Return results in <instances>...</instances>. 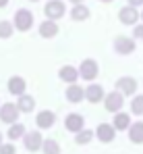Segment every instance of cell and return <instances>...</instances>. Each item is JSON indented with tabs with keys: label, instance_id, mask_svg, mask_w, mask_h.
Instances as JSON below:
<instances>
[{
	"label": "cell",
	"instance_id": "cell-1",
	"mask_svg": "<svg viewBox=\"0 0 143 154\" xmlns=\"http://www.w3.org/2000/svg\"><path fill=\"white\" fill-rule=\"evenodd\" d=\"M33 25V13L27 11V8H19L15 13V29L19 31H29Z\"/></svg>",
	"mask_w": 143,
	"mask_h": 154
},
{
	"label": "cell",
	"instance_id": "cell-2",
	"mask_svg": "<svg viewBox=\"0 0 143 154\" xmlns=\"http://www.w3.org/2000/svg\"><path fill=\"white\" fill-rule=\"evenodd\" d=\"M19 112H21V108H19L17 104H13V102H4L0 106V119H2L4 123H8V125L17 123Z\"/></svg>",
	"mask_w": 143,
	"mask_h": 154
},
{
	"label": "cell",
	"instance_id": "cell-3",
	"mask_svg": "<svg viewBox=\"0 0 143 154\" xmlns=\"http://www.w3.org/2000/svg\"><path fill=\"white\" fill-rule=\"evenodd\" d=\"M64 2H60V0H50L46 2V6H44V15H46L48 19H62L64 17Z\"/></svg>",
	"mask_w": 143,
	"mask_h": 154
},
{
	"label": "cell",
	"instance_id": "cell-4",
	"mask_svg": "<svg viewBox=\"0 0 143 154\" xmlns=\"http://www.w3.org/2000/svg\"><path fill=\"white\" fill-rule=\"evenodd\" d=\"M122 92H110V94H106V98H104V106H106V110L108 112H118L120 108H122V104H124V100H122Z\"/></svg>",
	"mask_w": 143,
	"mask_h": 154
},
{
	"label": "cell",
	"instance_id": "cell-5",
	"mask_svg": "<svg viewBox=\"0 0 143 154\" xmlns=\"http://www.w3.org/2000/svg\"><path fill=\"white\" fill-rule=\"evenodd\" d=\"M97 71H100V67H97V63H95L94 58H85L81 63V67H79L81 79H87V81H94L95 77H97Z\"/></svg>",
	"mask_w": 143,
	"mask_h": 154
},
{
	"label": "cell",
	"instance_id": "cell-6",
	"mask_svg": "<svg viewBox=\"0 0 143 154\" xmlns=\"http://www.w3.org/2000/svg\"><path fill=\"white\" fill-rule=\"evenodd\" d=\"M23 144L29 152H37L44 146V137H42L40 131H31V133H25L23 135Z\"/></svg>",
	"mask_w": 143,
	"mask_h": 154
},
{
	"label": "cell",
	"instance_id": "cell-7",
	"mask_svg": "<svg viewBox=\"0 0 143 154\" xmlns=\"http://www.w3.org/2000/svg\"><path fill=\"white\" fill-rule=\"evenodd\" d=\"M139 17H141V15L137 13V8H135L133 4L122 6V8L118 11V19H120V23H124V25H135Z\"/></svg>",
	"mask_w": 143,
	"mask_h": 154
},
{
	"label": "cell",
	"instance_id": "cell-8",
	"mask_svg": "<svg viewBox=\"0 0 143 154\" xmlns=\"http://www.w3.org/2000/svg\"><path fill=\"white\" fill-rule=\"evenodd\" d=\"M114 133H116V127L110 125V123H100L97 129H95V137H97L100 142H104V144L112 142V140H114Z\"/></svg>",
	"mask_w": 143,
	"mask_h": 154
},
{
	"label": "cell",
	"instance_id": "cell-9",
	"mask_svg": "<svg viewBox=\"0 0 143 154\" xmlns=\"http://www.w3.org/2000/svg\"><path fill=\"white\" fill-rule=\"evenodd\" d=\"M114 50L118 52V54H131V52H135V40L127 38V35H118L114 40Z\"/></svg>",
	"mask_w": 143,
	"mask_h": 154
},
{
	"label": "cell",
	"instance_id": "cell-10",
	"mask_svg": "<svg viewBox=\"0 0 143 154\" xmlns=\"http://www.w3.org/2000/svg\"><path fill=\"white\" fill-rule=\"evenodd\" d=\"M83 125H85V119H83L81 115H77V112H71V115L64 119V127L69 129V131H73V133H79L81 129H85Z\"/></svg>",
	"mask_w": 143,
	"mask_h": 154
},
{
	"label": "cell",
	"instance_id": "cell-11",
	"mask_svg": "<svg viewBox=\"0 0 143 154\" xmlns=\"http://www.w3.org/2000/svg\"><path fill=\"white\" fill-rule=\"evenodd\" d=\"M116 90L122 92L124 96H131V94L137 92V81L133 77H120L118 81H116Z\"/></svg>",
	"mask_w": 143,
	"mask_h": 154
},
{
	"label": "cell",
	"instance_id": "cell-12",
	"mask_svg": "<svg viewBox=\"0 0 143 154\" xmlns=\"http://www.w3.org/2000/svg\"><path fill=\"white\" fill-rule=\"evenodd\" d=\"M85 98H87V100H89L91 104L102 102V100L106 98V94H104V88H102V85H97V83H91V85L85 90Z\"/></svg>",
	"mask_w": 143,
	"mask_h": 154
},
{
	"label": "cell",
	"instance_id": "cell-13",
	"mask_svg": "<svg viewBox=\"0 0 143 154\" xmlns=\"http://www.w3.org/2000/svg\"><path fill=\"white\" fill-rule=\"evenodd\" d=\"M35 123H37L40 129H50L54 123H56V115H54L52 110H42V112H37Z\"/></svg>",
	"mask_w": 143,
	"mask_h": 154
},
{
	"label": "cell",
	"instance_id": "cell-14",
	"mask_svg": "<svg viewBox=\"0 0 143 154\" xmlns=\"http://www.w3.org/2000/svg\"><path fill=\"white\" fill-rule=\"evenodd\" d=\"M25 90H27V83H25L23 77L15 75V77L8 79V92H10V94H15V96H23Z\"/></svg>",
	"mask_w": 143,
	"mask_h": 154
},
{
	"label": "cell",
	"instance_id": "cell-15",
	"mask_svg": "<svg viewBox=\"0 0 143 154\" xmlns=\"http://www.w3.org/2000/svg\"><path fill=\"white\" fill-rule=\"evenodd\" d=\"M83 98H85V90H83L81 85H75V83H71V85L67 88V100H69V102L79 104Z\"/></svg>",
	"mask_w": 143,
	"mask_h": 154
},
{
	"label": "cell",
	"instance_id": "cell-16",
	"mask_svg": "<svg viewBox=\"0 0 143 154\" xmlns=\"http://www.w3.org/2000/svg\"><path fill=\"white\" fill-rule=\"evenodd\" d=\"M127 131H129V140L133 144H143V121L131 123V127L127 129Z\"/></svg>",
	"mask_w": 143,
	"mask_h": 154
},
{
	"label": "cell",
	"instance_id": "cell-17",
	"mask_svg": "<svg viewBox=\"0 0 143 154\" xmlns=\"http://www.w3.org/2000/svg\"><path fill=\"white\" fill-rule=\"evenodd\" d=\"M79 69H75L71 65H67V67H62L60 71H58V77L62 79V81H67V83H75L77 79H79Z\"/></svg>",
	"mask_w": 143,
	"mask_h": 154
},
{
	"label": "cell",
	"instance_id": "cell-18",
	"mask_svg": "<svg viewBox=\"0 0 143 154\" xmlns=\"http://www.w3.org/2000/svg\"><path fill=\"white\" fill-rule=\"evenodd\" d=\"M56 33H58V25H56L54 19H46V21L40 25V35H42V38H54Z\"/></svg>",
	"mask_w": 143,
	"mask_h": 154
},
{
	"label": "cell",
	"instance_id": "cell-19",
	"mask_svg": "<svg viewBox=\"0 0 143 154\" xmlns=\"http://www.w3.org/2000/svg\"><path fill=\"white\" fill-rule=\"evenodd\" d=\"M112 125L116 127V131H127V129L131 127V117H129L127 112H116Z\"/></svg>",
	"mask_w": 143,
	"mask_h": 154
},
{
	"label": "cell",
	"instance_id": "cell-20",
	"mask_svg": "<svg viewBox=\"0 0 143 154\" xmlns=\"http://www.w3.org/2000/svg\"><path fill=\"white\" fill-rule=\"evenodd\" d=\"M25 135V125L23 123H13L10 127H8V133H6V137L10 140V142H15V140H19V137H23Z\"/></svg>",
	"mask_w": 143,
	"mask_h": 154
},
{
	"label": "cell",
	"instance_id": "cell-21",
	"mask_svg": "<svg viewBox=\"0 0 143 154\" xmlns=\"http://www.w3.org/2000/svg\"><path fill=\"white\" fill-rule=\"evenodd\" d=\"M71 17L75 21H85L87 17H89V8L85 6V4H75L71 11Z\"/></svg>",
	"mask_w": 143,
	"mask_h": 154
},
{
	"label": "cell",
	"instance_id": "cell-22",
	"mask_svg": "<svg viewBox=\"0 0 143 154\" xmlns=\"http://www.w3.org/2000/svg\"><path fill=\"white\" fill-rule=\"evenodd\" d=\"M17 106L21 108V112H31V110L35 108V100H33V96H27V94H23V96H19V102H17Z\"/></svg>",
	"mask_w": 143,
	"mask_h": 154
},
{
	"label": "cell",
	"instance_id": "cell-23",
	"mask_svg": "<svg viewBox=\"0 0 143 154\" xmlns=\"http://www.w3.org/2000/svg\"><path fill=\"white\" fill-rule=\"evenodd\" d=\"M94 137H95V131H91V129H81V131L75 135V142H77L79 146H85V144H89Z\"/></svg>",
	"mask_w": 143,
	"mask_h": 154
},
{
	"label": "cell",
	"instance_id": "cell-24",
	"mask_svg": "<svg viewBox=\"0 0 143 154\" xmlns=\"http://www.w3.org/2000/svg\"><path fill=\"white\" fill-rule=\"evenodd\" d=\"M42 152L44 154H60V144L56 140H44Z\"/></svg>",
	"mask_w": 143,
	"mask_h": 154
},
{
	"label": "cell",
	"instance_id": "cell-25",
	"mask_svg": "<svg viewBox=\"0 0 143 154\" xmlns=\"http://www.w3.org/2000/svg\"><path fill=\"white\" fill-rule=\"evenodd\" d=\"M13 31H15V23H10V21H0V38H10L13 35Z\"/></svg>",
	"mask_w": 143,
	"mask_h": 154
},
{
	"label": "cell",
	"instance_id": "cell-26",
	"mask_svg": "<svg viewBox=\"0 0 143 154\" xmlns=\"http://www.w3.org/2000/svg\"><path fill=\"white\" fill-rule=\"evenodd\" d=\"M131 112L133 115H143V96H135L131 100Z\"/></svg>",
	"mask_w": 143,
	"mask_h": 154
},
{
	"label": "cell",
	"instance_id": "cell-27",
	"mask_svg": "<svg viewBox=\"0 0 143 154\" xmlns=\"http://www.w3.org/2000/svg\"><path fill=\"white\" fill-rule=\"evenodd\" d=\"M15 144H2L0 146V154H15Z\"/></svg>",
	"mask_w": 143,
	"mask_h": 154
},
{
	"label": "cell",
	"instance_id": "cell-28",
	"mask_svg": "<svg viewBox=\"0 0 143 154\" xmlns=\"http://www.w3.org/2000/svg\"><path fill=\"white\" fill-rule=\"evenodd\" d=\"M133 35H135V38H139V40H143V25H135Z\"/></svg>",
	"mask_w": 143,
	"mask_h": 154
},
{
	"label": "cell",
	"instance_id": "cell-29",
	"mask_svg": "<svg viewBox=\"0 0 143 154\" xmlns=\"http://www.w3.org/2000/svg\"><path fill=\"white\" fill-rule=\"evenodd\" d=\"M129 4H133V6H141L143 0H129Z\"/></svg>",
	"mask_w": 143,
	"mask_h": 154
},
{
	"label": "cell",
	"instance_id": "cell-30",
	"mask_svg": "<svg viewBox=\"0 0 143 154\" xmlns=\"http://www.w3.org/2000/svg\"><path fill=\"white\" fill-rule=\"evenodd\" d=\"M6 4H8V0H0V8H2V6H6Z\"/></svg>",
	"mask_w": 143,
	"mask_h": 154
},
{
	"label": "cell",
	"instance_id": "cell-31",
	"mask_svg": "<svg viewBox=\"0 0 143 154\" xmlns=\"http://www.w3.org/2000/svg\"><path fill=\"white\" fill-rule=\"evenodd\" d=\"M71 2H75V4H81V2H83V0H71Z\"/></svg>",
	"mask_w": 143,
	"mask_h": 154
},
{
	"label": "cell",
	"instance_id": "cell-32",
	"mask_svg": "<svg viewBox=\"0 0 143 154\" xmlns=\"http://www.w3.org/2000/svg\"><path fill=\"white\" fill-rule=\"evenodd\" d=\"M100 2H112V0H100Z\"/></svg>",
	"mask_w": 143,
	"mask_h": 154
},
{
	"label": "cell",
	"instance_id": "cell-33",
	"mask_svg": "<svg viewBox=\"0 0 143 154\" xmlns=\"http://www.w3.org/2000/svg\"><path fill=\"white\" fill-rule=\"evenodd\" d=\"M0 146H2V133H0Z\"/></svg>",
	"mask_w": 143,
	"mask_h": 154
},
{
	"label": "cell",
	"instance_id": "cell-34",
	"mask_svg": "<svg viewBox=\"0 0 143 154\" xmlns=\"http://www.w3.org/2000/svg\"><path fill=\"white\" fill-rule=\"evenodd\" d=\"M31 2H37V0H31Z\"/></svg>",
	"mask_w": 143,
	"mask_h": 154
},
{
	"label": "cell",
	"instance_id": "cell-35",
	"mask_svg": "<svg viewBox=\"0 0 143 154\" xmlns=\"http://www.w3.org/2000/svg\"><path fill=\"white\" fill-rule=\"evenodd\" d=\"M141 19H143V13H141Z\"/></svg>",
	"mask_w": 143,
	"mask_h": 154
}]
</instances>
